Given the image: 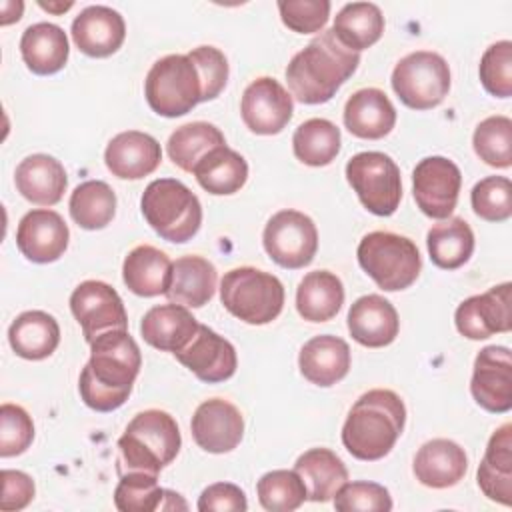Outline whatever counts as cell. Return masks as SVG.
Listing matches in <instances>:
<instances>
[{
    "label": "cell",
    "instance_id": "obj_1",
    "mask_svg": "<svg viewBox=\"0 0 512 512\" xmlns=\"http://www.w3.org/2000/svg\"><path fill=\"white\" fill-rule=\"evenodd\" d=\"M90 350V360L78 380L80 398L96 412H112L132 392L142 366L140 348L128 330H110L100 334Z\"/></svg>",
    "mask_w": 512,
    "mask_h": 512
},
{
    "label": "cell",
    "instance_id": "obj_2",
    "mask_svg": "<svg viewBox=\"0 0 512 512\" xmlns=\"http://www.w3.org/2000/svg\"><path fill=\"white\" fill-rule=\"evenodd\" d=\"M360 54L346 48L330 30H322L304 50L292 56L286 80L302 104H324L356 72Z\"/></svg>",
    "mask_w": 512,
    "mask_h": 512
},
{
    "label": "cell",
    "instance_id": "obj_3",
    "mask_svg": "<svg viewBox=\"0 0 512 512\" xmlns=\"http://www.w3.org/2000/svg\"><path fill=\"white\" fill-rule=\"evenodd\" d=\"M404 424L402 398L392 390L374 388L352 404L342 426V444L354 458L374 462L394 448Z\"/></svg>",
    "mask_w": 512,
    "mask_h": 512
},
{
    "label": "cell",
    "instance_id": "obj_4",
    "mask_svg": "<svg viewBox=\"0 0 512 512\" xmlns=\"http://www.w3.org/2000/svg\"><path fill=\"white\" fill-rule=\"evenodd\" d=\"M180 446L182 436L176 420L164 410H144L130 420L118 440V472L126 468V472L158 474L178 456Z\"/></svg>",
    "mask_w": 512,
    "mask_h": 512
},
{
    "label": "cell",
    "instance_id": "obj_5",
    "mask_svg": "<svg viewBox=\"0 0 512 512\" xmlns=\"http://www.w3.org/2000/svg\"><path fill=\"white\" fill-rule=\"evenodd\" d=\"M140 208L150 228L168 242L192 240L202 224L198 196L176 178L152 180L140 198Z\"/></svg>",
    "mask_w": 512,
    "mask_h": 512
},
{
    "label": "cell",
    "instance_id": "obj_6",
    "mask_svg": "<svg viewBox=\"0 0 512 512\" xmlns=\"http://www.w3.org/2000/svg\"><path fill=\"white\" fill-rule=\"evenodd\" d=\"M222 306L246 324H268L284 308L282 282L264 270L252 266L232 268L220 280Z\"/></svg>",
    "mask_w": 512,
    "mask_h": 512
},
{
    "label": "cell",
    "instance_id": "obj_7",
    "mask_svg": "<svg viewBox=\"0 0 512 512\" xmlns=\"http://www.w3.org/2000/svg\"><path fill=\"white\" fill-rule=\"evenodd\" d=\"M362 270L386 292L412 286L420 274L422 258L416 244L394 232H368L356 250Z\"/></svg>",
    "mask_w": 512,
    "mask_h": 512
},
{
    "label": "cell",
    "instance_id": "obj_8",
    "mask_svg": "<svg viewBox=\"0 0 512 512\" xmlns=\"http://www.w3.org/2000/svg\"><path fill=\"white\" fill-rule=\"evenodd\" d=\"M148 106L166 118L188 114L202 102V80L188 54H168L152 64L144 80Z\"/></svg>",
    "mask_w": 512,
    "mask_h": 512
},
{
    "label": "cell",
    "instance_id": "obj_9",
    "mask_svg": "<svg viewBox=\"0 0 512 512\" xmlns=\"http://www.w3.org/2000/svg\"><path fill=\"white\" fill-rule=\"evenodd\" d=\"M392 88L400 102L412 110L436 108L450 90L448 62L430 50L410 52L394 66Z\"/></svg>",
    "mask_w": 512,
    "mask_h": 512
},
{
    "label": "cell",
    "instance_id": "obj_10",
    "mask_svg": "<svg viewBox=\"0 0 512 512\" xmlns=\"http://www.w3.org/2000/svg\"><path fill=\"white\" fill-rule=\"evenodd\" d=\"M346 178L362 206L376 216H392L402 200L400 168L384 152H358L346 164Z\"/></svg>",
    "mask_w": 512,
    "mask_h": 512
},
{
    "label": "cell",
    "instance_id": "obj_11",
    "mask_svg": "<svg viewBox=\"0 0 512 512\" xmlns=\"http://www.w3.org/2000/svg\"><path fill=\"white\" fill-rule=\"evenodd\" d=\"M266 254L282 268L308 266L318 250V230L310 216L298 210H280L264 226Z\"/></svg>",
    "mask_w": 512,
    "mask_h": 512
},
{
    "label": "cell",
    "instance_id": "obj_12",
    "mask_svg": "<svg viewBox=\"0 0 512 512\" xmlns=\"http://www.w3.org/2000/svg\"><path fill=\"white\" fill-rule=\"evenodd\" d=\"M70 310L78 320L88 344H92L104 332L128 328L122 298L110 284L100 280L80 282L70 296Z\"/></svg>",
    "mask_w": 512,
    "mask_h": 512
},
{
    "label": "cell",
    "instance_id": "obj_13",
    "mask_svg": "<svg viewBox=\"0 0 512 512\" xmlns=\"http://www.w3.org/2000/svg\"><path fill=\"white\" fill-rule=\"evenodd\" d=\"M460 186V168L444 156L422 158L412 172L414 200L418 208L434 220L450 218L458 202Z\"/></svg>",
    "mask_w": 512,
    "mask_h": 512
},
{
    "label": "cell",
    "instance_id": "obj_14",
    "mask_svg": "<svg viewBox=\"0 0 512 512\" xmlns=\"http://www.w3.org/2000/svg\"><path fill=\"white\" fill-rule=\"evenodd\" d=\"M294 112L288 90L270 76L250 82L242 94L240 114L246 128L260 136H272L284 130Z\"/></svg>",
    "mask_w": 512,
    "mask_h": 512
},
{
    "label": "cell",
    "instance_id": "obj_15",
    "mask_svg": "<svg viewBox=\"0 0 512 512\" xmlns=\"http://www.w3.org/2000/svg\"><path fill=\"white\" fill-rule=\"evenodd\" d=\"M512 284L504 282L492 286L484 294L466 298L454 314L458 332L470 340H484L498 332H510L512 312H510Z\"/></svg>",
    "mask_w": 512,
    "mask_h": 512
},
{
    "label": "cell",
    "instance_id": "obj_16",
    "mask_svg": "<svg viewBox=\"0 0 512 512\" xmlns=\"http://www.w3.org/2000/svg\"><path fill=\"white\" fill-rule=\"evenodd\" d=\"M470 392L478 406L504 414L512 408V356L506 346H486L474 360Z\"/></svg>",
    "mask_w": 512,
    "mask_h": 512
},
{
    "label": "cell",
    "instance_id": "obj_17",
    "mask_svg": "<svg viewBox=\"0 0 512 512\" xmlns=\"http://www.w3.org/2000/svg\"><path fill=\"white\" fill-rule=\"evenodd\" d=\"M190 428L194 442L202 450L210 454H224L240 444L244 436V418L232 402L224 398H210L196 408Z\"/></svg>",
    "mask_w": 512,
    "mask_h": 512
},
{
    "label": "cell",
    "instance_id": "obj_18",
    "mask_svg": "<svg viewBox=\"0 0 512 512\" xmlns=\"http://www.w3.org/2000/svg\"><path fill=\"white\" fill-rule=\"evenodd\" d=\"M70 232L64 218L48 208L30 210L16 230V246L24 258L36 264L56 262L68 248Z\"/></svg>",
    "mask_w": 512,
    "mask_h": 512
},
{
    "label": "cell",
    "instance_id": "obj_19",
    "mask_svg": "<svg viewBox=\"0 0 512 512\" xmlns=\"http://www.w3.org/2000/svg\"><path fill=\"white\" fill-rule=\"evenodd\" d=\"M174 356L198 380L208 384H216L232 378L238 366L234 346L204 324L198 326V332L194 334V338Z\"/></svg>",
    "mask_w": 512,
    "mask_h": 512
},
{
    "label": "cell",
    "instance_id": "obj_20",
    "mask_svg": "<svg viewBox=\"0 0 512 512\" xmlns=\"http://www.w3.org/2000/svg\"><path fill=\"white\" fill-rule=\"evenodd\" d=\"M126 38L120 12L110 6H88L72 22V40L80 52L92 58L112 56Z\"/></svg>",
    "mask_w": 512,
    "mask_h": 512
},
{
    "label": "cell",
    "instance_id": "obj_21",
    "mask_svg": "<svg viewBox=\"0 0 512 512\" xmlns=\"http://www.w3.org/2000/svg\"><path fill=\"white\" fill-rule=\"evenodd\" d=\"M162 160L160 144L154 136L138 130L116 134L106 150V168L122 180H140L152 174Z\"/></svg>",
    "mask_w": 512,
    "mask_h": 512
},
{
    "label": "cell",
    "instance_id": "obj_22",
    "mask_svg": "<svg viewBox=\"0 0 512 512\" xmlns=\"http://www.w3.org/2000/svg\"><path fill=\"white\" fill-rule=\"evenodd\" d=\"M350 336L366 348H382L396 340L400 318L390 300L380 294L360 296L348 310Z\"/></svg>",
    "mask_w": 512,
    "mask_h": 512
},
{
    "label": "cell",
    "instance_id": "obj_23",
    "mask_svg": "<svg viewBox=\"0 0 512 512\" xmlns=\"http://www.w3.org/2000/svg\"><path fill=\"white\" fill-rule=\"evenodd\" d=\"M412 470L416 480L428 488H450L464 478L468 458L460 444L448 438H434L420 446Z\"/></svg>",
    "mask_w": 512,
    "mask_h": 512
},
{
    "label": "cell",
    "instance_id": "obj_24",
    "mask_svg": "<svg viewBox=\"0 0 512 512\" xmlns=\"http://www.w3.org/2000/svg\"><path fill=\"white\" fill-rule=\"evenodd\" d=\"M16 190L32 204L54 206L62 200L68 178L66 170L54 156L32 154L26 156L14 172Z\"/></svg>",
    "mask_w": 512,
    "mask_h": 512
},
{
    "label": "cell",
    "instance_id": "obj_25",
    "mask_svg": "<svg viewBox=\"0 0 512 512\" xmlns=\"http://www.w3.org/2000/svg\"><path fill=\"white\" fill-rule=\"evenodd\" d=\"M198 320L182 304H160L150 308L140 324L144 342L164 352H180L198 332Z\"/></svg>",
    "mask_w": 512,
    "mask_h": 512
},
{
    "label": "cell",
    "instance_id": "obj_26",
    "mask_svg": "<svg viewBox=\"0 0 512 512\" xmlns=\"http://www.w3.org/2000/svg\"><path fill=\"white\" fill-rule=\"evenodd\" d=\"M396 124V110L380 88L356 90L344 106V126L364 140H378L390 134Z\"/></svg>",
    "mask_w": 512,
    "mask_h": 512
},
{
    "label": "cell",
    "instance_id": "obj_27",
    "mask_svg": "<svg viewBox=\"0 0 512 512\" xmlns=\"http://www.w3.org/2000/svg\"><path fill=\"white\" fill-rule=\"evenodd\" d=\"M298 366L308 382L324 388L332 386L350 370V348L338 336H314L302 346Z\"/></svg>",
    "mask_w": 512,
    "mask_h": 512
},
{
    "label": "cell",
    "instance_id": "obj_28",
    "mask_svg": "<svg viewBox=\"0 0 512 512\" xmlns=\"http://www.w3.org/2000/svg\"><path fill=\"white\" fill-rule=\"evenodd\" d=\"M478 486L486 498L512 504V424H502L488 440L484 458L478 466Z\"/></svg>",
    "mask_w": 512,
    "mask_h": 512
},
{
    "label": "cell",
    "instance_id": "obj_29",
    "mask_svg": "<svg viewBox=\"0 0 512 512\" xmlns=\"http://www.w3.org/2000/svg\"><path fill=\"white\" fill-rule=\"evenodd\" d=\"M218 272L202 256H182L172 262V276L164 296L186 308H202L216 292Z\"/></svg>",
    "mask_w": 512,
    "mask_h": 512
},
{
    "label": "cell",
    "instance_id": "obj_30",
    "mask_svg": "<svg viewBox=\"0 0 512 512\" xmlns=\"http://www.w3.org/2000/svg\"><path fill=\"white\" fill-rule=\"evenodd\" d=\"M68 36L52 22L28 26L20 38V54L28 70L38 76L56 74L68 60Z\"/></svg>",
    "mask_w": 512,
    "mask_h": 512
},
{
    "label": "cell",
    "instance_id": "obj_31",
    "mask_svg": "<svg viewBox=\"0 0 512 512\" xmlns=\"http://www.w3.org/2000/svg\"><path fill=\"white\" fill-rule=\"evenodd\" d=\"M172 276V262L166 252L142 244L128 252L122 264V278L130 292L152 298L164 294Z\"/></svg>",
    "mask_w": 512,
    "mask_h": 512
},
{
    "label": "cell",
    "instance_id": "obj_32",
    "mask_svg": "<svg viewBox=\"0 0 512 512\" xmlns=\"http://www.w3.org/2000/svg\"><path fill=\"white\" fill-rule=\"evenodd\" d=\"M8 342L20 358L44 360L60 344V326L52 314L28 310L10 324Z\"/></svg>",
    "mask_w": 512,
    "mask_h": 512
},
{
    "label": "cell",
    "instance_id": "obj_33",
    "mask_svg": "<svg viewBox=\"0 0 512 512\" xmlns=\"http://www.w3.org/2000/svg\"><path fill=\"white\" fill-rule=\"evenodd\" d=\"M294 472L306 486V496L312 502H328L348 482L344 462L328 448H310L298 456Z\"/></svg>",
    "mask_w": 512,
    "mask_h": 512
},
{
    "label": "cell",
    "instance_id": "obj_34",
    "mask_svg": "<svg viewBox=\"0 0 512 512\" xmlns=\"http://www.w3.org/2000/svg\"><path fill=\"white\" fill-rule=\"evenodd\" d=\"M344 304L342 280L330 270L308 272L296 290V310L308 322L332 320Z\"/></svg>",
    "mask_w": 512,
    "mask_h": 512
},
{
    "label": "cell",
    "instance_id": "obj_35",
    "mask_svg": "<svg viewBox=\"0 0 512 512\" xmlns=\"http://www.w3.org/2000/svg\"><path fill=\"white\" fill-rule=\"evenodd\" d=\"M198 184L216 196H228L238 192L248 178L246 160L232 148L218 146L210 150L192 170Z\"/></svg>",
    "mask_w": 512,
    "mask_h": 512
},
{
    "label": "cell",
    "instance_id": "obj_36",
    "mask_svg": "<svg viewBox=\"0 0 512 512\" xmlns=\"http://www.w3.org/2000/svg\"><path fill=\"white\" fill-rule=\"evenodd\" d=\"M430 260L442 270H456L474 252V232L464 218H448L434 224L426 234Z\"/></svg>",
    "mask_w": 512,
    "mask_h": 512
},
{
    "label": "cell",
    "instance_id": "obj_37",
    "mask_svg": "<svg viewBox=\"0 0 512 512\" xmlns=\"http://www.w3.org/2000/svg\"><path fill=\"white\" fill-rule=\"evenodd\" d=\"M334 36L352 52L376 44L384 32L382 10L372 2H350L334 18Z\"/></svg>",
    "mask_w": 512,
    "mask_h": 512
},
{
    "label": "cell",
    "instance_id": "obj_38",
    "mask_svg": "<svg viewBox=\"0 0 512 512\" xmlns=\"http://www.w3.org/2000/svg\"><path fill=\"white\" fill-rule=\"evenodd\" d=\"M224 134L210 122H190L176 128L166 144L170 160L184 172H192L194 166L214 148L224 146Z\"/></svg>",
    "mask_w": 512,
    "mask_h": 512
},
{
    "label": "cell",
    "instance_id": "obj_39",
    "mask_svg": "<svg viewBox=\"0 0 512 512\" xmlns=\"http://www.w3.org/2000/svg\"><path fill=\"white\" fill-rule=\"evenodd\" d=\"M70 216L84 230L108 226L116 214V194L102 180H86L70 194Z\"/></svg>",
    "mask_w": 512,
    "mask_h": 512
},
{
    "label": "cell",
    "instance_id": "obj_40",
    "mask_svg": "<svg viewBox=\"0 0 512 512\" xmlns=\"http://www.w3.org/2000/svg\"><path fill=\"white\" fill-rule=\"evenodd\" d=\"M294 156L308 166H326L340 152V128L326 118L304 120L292 136Z\"/></svg>",
    "mask_w": 512,
    "mask_h": 512
},
{
    "label": "cell",
    "instance_id": "obj_41",
    "mask_svg": "<svg viewBox=\"0 0 512 512\" xmlns=\"http://www.w3.org/2000/svg\"><path fill=\"white\" fill-rule=\"evenodd\" d=\"M166 488L158 484V474L122 472L114 490V504L120 512H154L164 508Z\"/></svg>",
    "mask_w": 512,
    "mask_h": 512
},
{
    "label": "cell",
    "instance_id": "obj_42",
    "mask_svg": "<svg viewBox=\"0 0 512 512\" xmlns=\"http://www.w3.org/2000/svg\"><path fill=\"white\" fill-rule=\"evenodd\" d=\"M474 152L492 168L512 166V120L508 116L484 118L472 136Z\"/></svg>",
    "mask_w": 512,
    "mask_h": 512
},
{
    "label": "cell",
    "instance_id": "obj_43",
    "mask_svg": "<svg viewBox=\"0 0 512 512\" xmlns=\"http://www.w3.org/2000/svg\"><path fill=\"white\" fill-rule=\"evenodd\" d=\"M258 502L270 512H292L308 500L306 486L294 470H272L266 472L258 484Z\"/></svg>",
    "mask_w": 512,
    "mask_h": 512
},
{
    "label": "cell",
    "instance_id": "obj_44",
    "mask_svg": "<svg viewBox=\"0 0 512 512\" xmlns=\"http://www.w3.org/2000/svg\"><path fill=\"white\" fill-rule=\"evenodd\" d=\"M472 210L488 222H504L512 216V184L506 176H486L470 192Z\"/></svg>",
    "mask_w": 512,
    "mask_h": 512
},
{
    "label": "cell",
    "instance_id": "obj_45",
    "mask_svg": "<svg viewBox=\"0 0 512 512\" xmlns=\"http://www.w3.org/2000/svg\"><path fill=\"white\" fill-rule=\"evenodd\" d=\"M480 80L488 94L498 98L512 96V42L500 40L486 48L480 60Z\"/></svg>",
    "mask_w": 512,
    "mask_h": 512
},
{
    "label": "cell",
    "instance_id": "obj_46",
    "mask_svg": "<svg viewBox=\"0 0 512 512\" xmlns=\"http://www.w3.org/2000/svg\"><path fill=\"white\" fill-rule=\"evenodd\" d=\"M334 508L338 512H388L392 510L390 492L376 482H346L334 494Z\"/></svg>",
    "mask_w": 512,
    "mask_h": 512
},
{
    "label": "cell",
    "instance_id": "obj_47",
    "mask_svg": "<svg viewBox=\"0 0 512 512\" xmlns=\"http://www.w3.org/2000/svg\"><path fill=\"white\" fill-rule=\"evenodd\" d=\"M34 440L30 414L18 404L0 406V456L10 458L28 450Z\"/></svg>",
    "mask_w": 512,
    "mask_h": 512
},
{
    "label": "cell",
    "instance_id": "obj_48",
    "mask_svg": "<svg viewBox=\"0 0 512 512\" xmlns=\"http://www.w3.org/2000/svg\"><path fill=\"white\" fill-rule=\"evenodd\" d=\"M278 12L290 30L298 34H312L324 30L330 18L328 0H280Z\"/></svg>",
    "mask_w": 512,
    "mask_h": 512
},
{
    "label": "cell",
    "instance_id": "obj_49",
    "mask_svg": "<svg viewBox=\"0 0 512 512\" xmlns=\"http://www.w3.org/2000/svg\"><path fill=\"white\" fill-rule=\"evenodd\" d=\"M188 58L198 68L202 80V102L214 100L226 86L228 80V60L214 46H198L188 52Z\"/></svg>",
    "mask_w": 512,
    "mask_h": 512
},
{
    "label": "cell",
    "instance_id": "obj_50",
    "mask_svg": "<svg viewBox=\"0 0 512 512\" xmlns=\"http://www.w3.org/2000/svg\"><path fill=\"white\" fill-rule=\"evenodd\" d=\"M248 508L246 494L232 482H216L202 490L198 498V510L200 512H244Z\"/></svg>",
    "mask_w": 512,
    "mask_h": 512
},
{
    "label": "cell",
    "instance_id": "obj_51",
    "mask_svg": "<svg viewBox=\"0 0 512 512\" xmlns=\"http://www.w3.org/2000/svg\"><path fill=\"white\" fill-rule=\"evenodd\" d=\"M2 498L0 510L12 512L26 508L34 498V482L20 470H2Z\"/></svg>",
    "mask_w": 512,
    "mask_h": 512
},
{
    "label": "cell",
    "instance_id": "obj_52",
    "mask_svg": "<svg viewBox=\"0 0 512 512\" xmlns=\"http://www.w3.org/2000/svg\"><path fill=\"white\" fill-rule=\"evenodd\" d=\"M22 10H24V4L20 0H8V2H2V18H0V24L2 26H8L12 22H18L20 16H22Z\"/></svg>",
    "mask_w": 512,
    "mask_h": 512
},
{
    "label": "cell",
    "instance_id": "obj_53",
    "mask_svg": "<svg viewBox=\"0 0 512 512\" xmlns=\"http://www.w3.org/2000/svg\"><path fill=\"white\" fill-rule=\"evenodd\" d=\"M38 6L40 8H44V10H48V12H54V14H62V12H66V10H70L74 4L72 2H64V4H54V2H38Z\"/></svg>",
    "mask_w": 512,
    "mask_h": 512
}]
</instances>
